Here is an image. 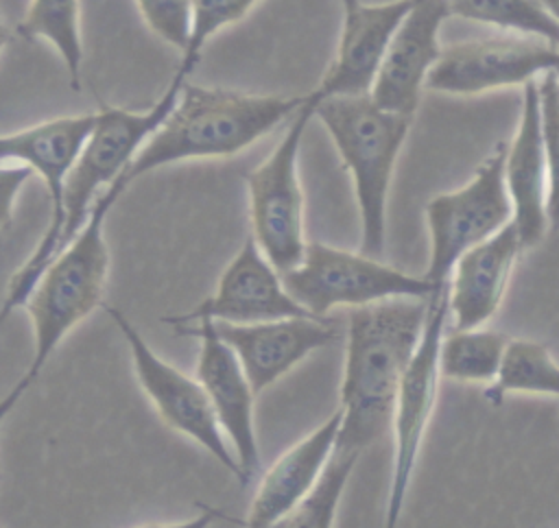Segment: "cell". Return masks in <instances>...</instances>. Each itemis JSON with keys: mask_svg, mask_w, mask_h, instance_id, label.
<instances>
[{"mask_svg": "<svg viewBox=\"0 0 559 528\" xmlns=\"http://www.w3.org/2000/svg\"><path fill=\"white\" fill-rule=\"evenodd\" d=\"M428 299L402 297L349 310L336 447L362 454L391 432L404 369L421 338Z\"/></svg>", "mask_w": 559, "mask_h": 528, "instance_id": "obj_1", "label": "cell"}, {"mask_svg": "<svg viewBox=\"0 0 559 528\" xmlns=\"http://www.w3.org/2000/svg\"><path fill=\"white\" fill-rule=\"evenodd\" d=\"M179 81L170 79L164 94L144 111L103 105L96 111L92 133L83 142L63 183L61 209L55 220H48L41 240L26 262L13 273L0 305V321L13 310L24 308L33 286L44 268L63 251L83 229L96 199L124 172L135 153L157 131L177 103L181 92Z\"/></svg>", "mask_w": 559, "mask_h": 528, "instance_id": "obj_2", "label": "cell"}, {"mask_svg": "<svg viewBox=\"0 0 559 528\" xmlns=\"http://www.w3.org/2000/svg\"><path fill=\"white\" fill-rule=\"evenodd\" d=\"M306 96L245 94L183 83L175 107L116 179L124 190L140 177L179 161L234 157L288 120Z\"/></svg>", "mask_w": 559, "mask_h": 528, "instance_id": "obj_3", "label": "cell"}, {"mask_svg": "<svg viewBox=\"0 0 559 528\" xmlns=\"http://www.w3.org/2000/svg\"><path fill=\"white\" fill-rule=\"evenodd\" d=\"M314 118L325 127L352 177L360 212V253L380 260L386 242L389 190L413 118L378 107L369 94L317 100Z\"/></svg>", "mask_w": 559, "mask_h": 528, "instance_id": "obj_4", "label": "cell"}, {"mask_svg": "<svg viewBox=\"0 0 559 528\" xmlns=\"http://www.w3.org/2000/svg\"><path fill=\"white\" fill-rule=\"evenodd\" d=\"M122 192L124 188L114 181L96 199L83 229L44 268L24 301L33 325V360L24 373L31 382L37 380L61 340L103 305L109 275L105 223Z\"/></svg>", "mask_w": 559, "mask_h": 528, "instance_id": "obj_5", "label": "cell"}, {"mask_svg": "<svg viewBox=\"0 0 559 528\" xmlns=\"http://www.w3.org/2000/svg\"><path fill=\"white\" fill-rule=\"evenodd\" d=\"M286 292L314 319L334 308H360L386 299H430L437 290L424 275H411L365 253L308 242L301 262L280 273Z\"/></svg>", "mask_w": 559, "mask_h": 528, "instance_id": "obj_6", "label": "cell"}, {"mask_svg": "<svg viewBox=\"0 0 559 528\" xmlns=\"http://www.w3.org/2000/svg\"><path fill=\"white\" fill-rule=\"evenodd\" d=\"M314 105L317 98L308 92L271 155L245 177L251 238L277 273L295 268L308 247L297 159L308 122L314 118Z\"/></svg>", "mask_w": 559, "mask_h": 528, "instance_id": "obj_7", "label": "cell"}, {"mask_svg": "<svg viewBox=\"0 0 559 528\" xmlns=\"http://www.w3.org/2000/svg\"><path fill=\"white\" fill-rule=\"evenodd\" d=\"M507 142H498L474 177L459 190L441 192L426 203L430 260L424 277L437 288L448 286L456 260L500 231L513 218L504 188Z\"/></svg>", "mask_w": 559, "mask_h": 528, "instance_id": "obj_8", "label": "cell"}, {"mask_svg": "<svg viewBox=\"0 0 559 528\" xmlns=\"http://www.w3.org/2000/svg\"><path fill=\"white\" fill-rule=\"evenodd\" d=\"M450 321L448 312V286L428 299V314L417 349L404 369L400 380L391 432H393V465L391 482L384 508V526L397 528L402 508L411 489V480L417 467L421 443L437 406L439 395V349Z\"/></svg>", "mask_w": 559, "mask_h": 528, "instance_id": "obj_9", "label": "cell"}, {"mask_svg": "<svg viewBox=\"0 0 559 528\" xmlns=\"http://www.w3.org/2000/svg\"><path fill=\"white\" fill-rule=\"evenodd\" d=\"M103 308L122 334L131 353L138 384L142 386L144 395L148 397L162 421L170 430L201 445L210 456H214L229 473L240 480V467L236 463V456L221 432V425L199 380L186 375L162 356H157L144 340V336L135 329V325L118 308Z\"/></svg>", "mask_w": 559, "mask_h": 528, "instance_id": "obj_10", "label": "cell"}, {"mask_svg": "<svg viewBox=\"0 0 559 528\" xmlns=\"http://www.w3.org/2000/svg\"><path fill=\"white\" fill-rule=\"evenodd\" d=\"M559 68V48L526 35H502L456 41L441 50L426 89L437 94L476 96L513 85H526Z\"/></svg>", "mask_w": 559, "mask_h": 528, "instance_id": "obj_11", "label": "cell"}, {"mask_svg": "<svg viewBox=\"0 0 559 528\" xmlns=\"http://www.w3.org/2000/svg\"><path fill=\"white\" fill-rule=\"evenodd\" d=\"M177 334L199 338L197 380L203 386L214 417L240 467V484L247 487L260 471V447L255 436V393L236 353L216 334L212 321L175 327Z\"/></svg>", "mask_w": 559, "mask_h": 528, "instance_id": "obj_12", "label": "cell"}, {"mask_svg": "<svg viewBox=\"0 0 559 528\" xmlns=\"http://www.w3.org/2000/svg\"><path fill=\"white\" fill-rule=\"evenodd\" d=\"M290 316L310 314L286 292L282 275L249 236L221 273L216 290L207 299L183 314L164 316L162 321L173 327L199 321L247 325Z\"/></svg>", "mask_w": 559, "mask_h": 528, "instance_id": "obj_13", "label": "cell"}, {"mask_svg": "<svg viewBox=\"0 0 559 528\" xmlns=\"http://www.w3.org/2000/svg\"><path fill=\"white\" fill-rule=\"evenodd\" d=\"M450 17L445 0H415L389 48L369 89L371 100L393 113L415 118L426 79L437 63L443 46L439 33Z\"/></svg>", "mask_w": 559, "mask_h": 528, "instance_id": "obj_14", "label": "cell"}, {"mask_svg": "<svg viewBox=\"0 0 559 528\" xmlns=\"http://www.w3.org/2000/svg\"><path fill=\"white\" fill-rule=\"evenodd\" d=\"M214 327L223 343L236 353L255 395L275 384L312 351L338 338L336 329L325 319L314 316H290L247 325L214 323Z\"/></svg>", "mask_w": 559, "mask_h": 528, "instance_id": "obj_15", "label": "cell"}, {"mask_svg": "<svg viewBox=\"0 0 559 528\" xmlns=\"http://www.w3.org/2000/svg\"><path fill=\"white\" fill-rule=\"evenodd\" d=\"M415 0H391L382 4L358 2L343 11L336 55L312 89L317 100L330 96H365L380 70L393 33Z\"/></svg>", "mask_w": 559, "mask_h": 528, "instance_id": "obj_16", "label": "cell"}, {"mask_svg": "<svg viewBox=\"0 0 559 528\" xmlns=\"http://www.w3.org/2000/svg\"><path fill=\"white\" fill-rule=\"evenodd\" d=\"M522 251L518 229L511 220L456 260L448 277V312L452 329L485 327L504 299Z\"/></svg>", "mask_w": 559, "mask_h": 528, "instance_id": "obj_17", "label": "cell"}, {"mask_svg": "<svg viewBox=\"0 0 559 528\" xmlns=\"http://www.w3.org/2000/svg\"><path fill=\"white\" fill-rule=\"evenodd\" d=\"M504 188L513 209L522 249H531L548 233L546 216V155L542 140L537 79L522 87L520 124L504 155Z\"/></svg>", "mask_w": 559, "mask_h": 528, "instance_id": "obj_18", "label": "cell"}, {"mask_svg": "<svg viewBox=\"0 0 559 528\" xmlns=\"http://www.w3.org/2000/svg\"><path fill=\"white\" fill-rule=\"evenodd\" d=\"M338 425L341 412L336 408L321 425L271 463L255 487L245 528H273L314 489L334 454Z\"/></svg>", "mask_w": 559, "mask_h": 528, "instance_id": "obj_19", "label": "cell"}, {"mask_svg": "<svg viewBox=\"0 0 559 528\" xmlns=\"http://www.w3.org/2000/svg\"><path fill=\"white\" fill-rule=\"evenodd\" d=\"M94 122L96 111L61 116L0 135V164H22L41 177L50 199V220L61 209L66 177Z\"/></svg>", "mask_w": 559, "mask_h": 528, "instance_id": "obj_20", "label": "cell"}, {"mask_svg": "<svg viewBox=\"0 0 559 528\" xmlns=\"http://www.w3.org/2000/svg\"><path fill=\"white\" fill-rule=\"evenodd\" d=\"M511 393L559 397V362L542 343L509 338L496 380L485 386V399L498 408Z\"/></svg>", "mask_w": 559, "mask_h": 528, "instance_id": "obj_21", "label": "cell"}, {"mask_svg": "<svg viewBox=\"0 0 559 528\" xmlns=\"http://www.w3.org/2000/svg\"><path fill=\"white\" fill-rule=\"evenodd\" d=\"M17 33L26 39H46L61 57L72 87L81 89L83 33L79 0H31Z\"/></svg>", "mask_w": 559, "mask_h": 528, "instance_id": "obj_22", "label": "cell"}, {"mask_svg": "<svg viewBox=\"0 0 559 528\" xmlns=\"http://www.w3.org/2000/svg\"><path fill=\"white\" fill-rule=\"evenodd\" d=\"M509 336L498 329L474 327L443 334L439 349L441 377L459 384L489 386L496 380Z\"/></svg>", "mask_w": 559, "mask_h": 528, "instance_id": "obj_23", "label": "cell"}, {"mask_svg": "<svg viewBox=\"0 0 559 528\" xmlns=\"http://www.w3.org/2000/svg\"><path fill=\"white\" fill-rule=\"evenodd\" d=\"M450 15L500 28L509 35L544 39L559 48V24L537 0H445Z\"/></svg>", "mask_w": 559, "mask_h": 528, "instance_id": "obj_24", "label": "cell"}, {"mask_svg": "<svg viewBox=\"0 0 559 528\" xmlns=\"http://www.w3.org/2000/svg\"><path fill=\"white\" fill-rule=\"evenodd\" d=\"M360 454L334 449L314 489L273 528H332L336 508Z\"/></svg>", "mask_w": 559, "mask_h": 528, "instance_id": "obj_25", "label": "cell"}, {"mask_svg": "<svg viewBox=\"0 0 559 528\" xmlns=\"http://www.w3.org/2000/svg\"><path fill=\"white\" fill-rule=\"evenodd\" d=\"M260 0H192L190 37L181 52V61L173 74L175 81L186 83L197 68L205 44L223 28L240 22Z\"/></svg>", "mask_w": 559, "mask_h": 528, "instance_id": "obj_26", "label": "cell"}, {"mask_svg": "<svg viewBox=\"0 0 559 528\" xmlns=\"http://www.w3.org/2000/svg\"><path fill=\"white\" fill-rule=\"evenodd\" d=\"M542 140L546 155V216L548 229H559V87L552 72L537 76Z\"/></svg>", "mask_w": 559, "mask_h": 528, "instance_id": "obj_27", "label": "cell"}, {"mask_svg": "<svg viewBox=\"0 0 559 528\" xmlns=\"http://www.w3.org/2000/svg\"><path fill=\"white\" fill-rule=\"evenodd\" d=\"M135 4L148 31L183 52L190 37L192 0H135Z\"/></svg>", "mask_w": 559, "mask_h": 528, "instance_id": "obj_28", "label": "cell"}, {"mask_svg": "<svg viewBox=\"0 0 559 528\" xmlns=\"http://www.w3.org/2000/svg\"><path fill=\"white\" fill-rule=\"evenodd\" d=\"M31 175V168L22 164H0V229L11 223L15 199Z\"/></svg>", "mask_w": 559, "mask_h": 528, "instance_id": "obj_29", "label": "cell"}, {"mask_svg": "<svg viewBox=\"0 0 559 528\" xmlns=\"http://www.w3.org/2000/svg\"><path fill=\"white\" fill-rule=\"evenodd\" d=\"M223 513L210 506H203V511L186 521H177V524H148V526H138V528H210L216 519H221Z\"/></svg>", "mask_w": 559, "mask_h": 528, "instance_id": "obj_30", "label": "cell"}, {"mask_svg": "<svg viewBox=\"0 0 559 528\" xmlns=\"http://www.w3.org/2000/svg\"><path fill=\"white\" fill-rule=\"evenodd\" d=\"M31 386V380L26 377V375H22L20 380H17V384L13 386V388H9L2 397H0V428H2V423H4V419H7V415L17 406V401L22 399V395H24V391Z\"/></svg>", "mask_w": 559, "mask_h": 528, "instance_id": "obj_31", "label": "cell"}, {"mask_svg": "<svg viewBox=\"0 0 559 528\" xmlns=\"http://www.w3.org/2000/svg\"><path fill=\"white\" fill-rule=\"evenodd\" d=\"M542 4V9L559 24V0H537Z\"/></svg>", "mask_w": 559, "mask_h": 528, "instance_id": "obj_32", "label": "cell"}, {"mask_svg": "<svg viewBox=\"0 0 559 528\" xmlns=\"http://www.w3.org/2000/svg\"><path fill=\"white\" fill-rule=\"evenodd\" d=\"M7 41H9V28H7V24H4V20L0 15V52L7 46Z\"/></svg>", "mask_w": 559, "mask_h": 528, "instance_id": "obj_33", "label": "cell"}, {"mask_svg": "<svg viewBox=\"0 0 559 528\" xmlns=\"http://www.w3.org/2000/svg\"><path fill=\"white\" fill-rule=\"evenodd\" d=\"M341 2V7H343V11H347V9H352L354 4H358L360 0H338Z\"/></svg>", "mask_w": 559, "mask_h": 528, "instance_id": "obj_34", "label": "cell"}, {"mask_svg": "<svg viewBox=\"0 0 559 528\" xmlns=\"http://www.w3.org/2000/svg\"><path fill=\"white\" fill-rule=\"evenodd\" d=\"M552 74H555V79H557V87H559V68H557Z\"/></svg>", "mask_w": 559, "mask_h": 528, "instance_id": "obj_35", "label": "cell"}]
</instances>
